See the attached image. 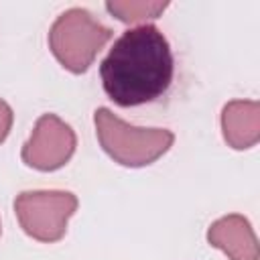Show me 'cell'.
<instances>
[{
    "instance_id": "obj_2",
    "label": "cell",
    "mask_w": 260,
    "mask_h": 260,
    "mask_svg": "<svg viewBox=\"0 0 260 260\" xmlns=\"http://www.w3.org/2000/svg\"><path fill=\"white\" fill-rule=\"evenodd\" d=\"M95 134L102 148L124 167H144L160 158L175 140L167 128H138L130 126L108 108L93 112Z\"/></svg>"
},
{
    "instance_id": "obj_9",
    "label": "cell",
    "mask_w": 260,
    "mask_h": 260,
    "mask_svg": "<svg viewBox=\"0 0 260 260\" xmlns=\"http://www.w3.org/2000/svg\"><path fill=\"white\" fill-rule=\"evenodd\" d=\"M12 108L4 102V100H0V144L4 142V138L8 136V132H10V128H12Z\"/></svg>"
},
{
    "instance_id": "obj_5",
    "label": "cell",
    "mask_w": 260,
    "mask_h": 260,
    "mask_svg": "<svg viewBox=\"0 0 260 260\" xmlns=\"http://www.w3.org/2000/svg\"><path fill=\"white\" fill-rule=\"evenodd\" d=\"M75 132L69 124H65L55 114H43L30 138L22 146V160L24 165L37 171H55L61 169L75 152Z\"/></svg>"
},
{
    "instance_id": "obj_6",
    "label": "cell",
    "mask_w": 260,
    "mask_h": 260,
    "mask_svg": "<svg viewBox=\"0 0 260 260\" xmlns=\"http://www.w3.org/2000/svg\"><path fill=\"white\" fill-rule=\"evenodd\" d=\"M207 242L221 250L230 260H258V240L250 221L240 213H230L213 221Z\"/></svg>"
},
{
    "instance_id": "obj_7",
    "label": "cell",
    "mask_w": 260,
    "mask_h": 260,
    "mask_svg": "<svg viewBox=\"0 0 260 260\" xmlns=\"http://www.w3.org/2000/svg\"><path fill=\"white\" fill-rule=\"evenodd\" d=\"M221 130L225 142L244 150L258 142L260 138V104L254 100H234L223 106Z\"/></svg>"
},
{
    "instance_id": "obj_8",
    "label": "cell",
    "mask_w": 260,
    "mask_h": 260,
    "mask_svg": "<svg viewBox=\"0 0 260 260\" xmlns=\"http://www.w3.org/2000/svg\"><path fill=\"white\" fill-rule=\"evenodd\" d=\"M167 6H169L167 2H158V0H114V2H106L108 12L114 14L122 22H144L150 18H158Z\"/></svg>"
},
{
    "instance_id": "obj_1",
    "label": "cell",
    "mask_w": 260,
    "mask_h": 260,
    "mask_svg": "<svg viewBox=\"0 0 260 260\" xmlns=\"http://www.w3.org/2000/svg\"><path fill=\"white\" fill-rule=\"evenodd\" d=\"M173 75L171 45L160 28L146 22L124 30L100 63L102 87L122 108L154 102L171 87Z\"/></svg>"
},
{
    "instance_id": "obj_3",
    "label": "cell",
    "mask_w": 260,
    "mask_h": 260,
    "mask_svg": "<svg viewBox=\"0 0 260 260\" xmlns=\"http://www.w3.org/2000/svg\"><path fill=\"white\" fill-rule=\"evenodd\" d=\"M112 39V30L85 8H69L57 16L49 30V49L71 73H83Z\"/></svg>"
},
{
    "instance_id": "obj_4",
    "label": "cell",
    "mask_w": 260,
    "mask_h": 260,
    "mask_svg": "<svg viewBox=\"0 0 260 260\" xmlns=\"http://www.w3.org/2000/svg\"><path fill=\"white\" fill-rule=\"evenodd\" d=\"M77 209L69 191H24L14 199L20 228L39 242H57L67 232V221Z\"/></svg>"
}]
</instances>
